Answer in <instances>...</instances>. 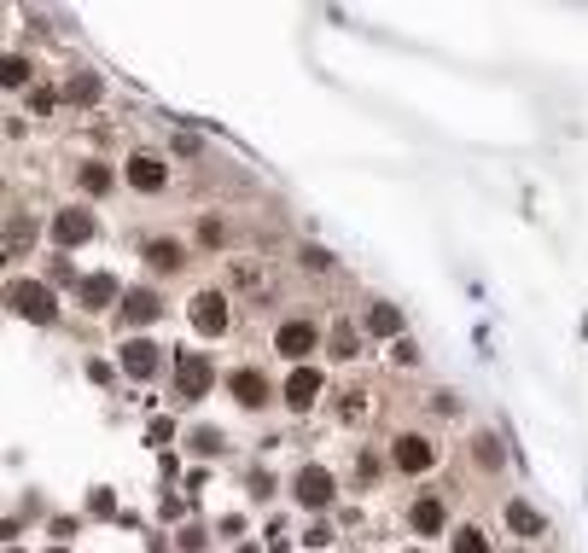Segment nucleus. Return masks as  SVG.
<instances>
[{
  "instance_id": "obj_21",
  "label": "nucleus",
  "mask_w": 588,
  "mask_h": 553,
  "mask_svg": "<svg viewBox=\"0 0 588 553\" xmlns=\"http://www.w3.org/2000/svg\"><path fill=\"white\" fill-rule=\"evenodd\" d=\"M454 553H490V541H484V530H472V525H466L461 536H454Z\"/></svg>"
},
{
  "instance_id": "obj_18",
  "label": "nucleus",
  "mask_w": 588,
  "mask_h": 553,
  "mask_svg": "<svg viewBox=\"0 0 588 553\" xmlns=\"http://www.w3.org/2000/svg\"><path fill=\"white\" fill-rule=\"evenodd\" d=\"M146 263H152L157 274H175V268H181V245H175V239H157V245H146Z\"/></svg>"
},
{
  "instance_id": "obj_22",
  "label": "nucleus",
  "mask_w": 588,
  "mask_h": 553,
  "mask_svg": "<svg viewBox=\"0 0 588 553\" xmlns=\"http://www.w3.org/2000/svg\"><path fill=\"white\" fill-rule=\"evenodd\" d=\"M303 268L309 274H332V257H326L321 245H303Z\"/></svg>"
},
{
  "instance_id": "obj_6",
  "label": "nucleus",
  "mask_w": 588,
  "mask_h": 553,
  "mask_svg": "<svg viewBox=\"0 0 588 553\" xmlns=\"http://www.w3.org/2000/svg\"><path fill=\"white\" fill-rule=\"evenodd\" d=\"M315 396H321V373H315V367H297V373L286 379V408L309 414V408H315Z\"/></svg>"
},
{
  "instance_id": "obj_12",
  "label": "nucleus",
  "mask_w": 588,
  "mask_h": 553,
  "mask_svg": "<svg viewBox=\"0 0 588 553\" xmlns=\"http://www.w3.org/2000/svg\"><path fill=\"white\" fill-rule=\"evenodd\" d=\"M117 361H123L128 379H152V373H157V344H146V338H128Z\"/></svg>"
},
{
  "instance_id": "obj_11",
  "label": "nucleus",
  "mask_w": 588,
  "mask_h": 553,
  "mask_svg": "<svg viewBox=\"0 0 588 553\" xmlns=\"http://www.w3.org/2000/svg\"><path fill=\"white\" fill-rule=\"evenodd\" d=\"M227 390H233L239 408H263V402H268V379L256 373V367H239V373L227 379Z\"/></svg>"
},
{
  "instance_id": "obj_19",
  "label": "nucleus",
  "mask_w": 588,
  "mask_h": 553,
  "mask_svg": "<svg viewBox=\"0 0 588 553\" xmlns=\"http://www.w3.org/2000/svg\"><path fill=\"white\" fill-rule=\"evenodd\" d=\"M82 187H88V193H111V169H105V164H82Z\"/></svg>"
},
{
  "instance_id": "obj_24",
  "label": "nucleus",
  "mask_w": 588,
  "mask_h": 553,
  "mask_svg": "<svg viewBox=\"0 0 588 553\" xmlns=\"http://www.w3.org/2000/svg\"><path fill=\"white\" fill-rule=\"evenodd\" d=\"M472 449H477V460H484V466H501V442H495V437H477Z\"/></svg>"
},
{
  "instance_id": "obj_26",
  "label": "nucleus",
  "mask_w": 588,
  "mask_h": 553,
  "mask_svg": "<svg viewBox=\"0 0 588 553\" xmlns=\"http://www.w3.org/2000/svg\"><path fill=\"white\" fill-rule=\"evenodd\" d=\"M18 82H29V65L24 58H6V88H18Z\"/></svg>"
},
{
  "instance_id": "obj_9",
  "label": "nucleus",
  "mask_w": 588,
  "mask_h": 553,
  "mask_svg": "<svg viewBox=\"0 0 588 553\" xmlns=\"http://www.w3.org/2000/svg\"><path fill=\"white\" fill-rule=\"evenodd\" d=\"M391 460H396V466H402V472H425V466H431L437 455H431V442H425L420 431H408V437H396Z\"/></svg>"
},
{
  "instance_id": "obj_8",
  "label": "nucleus",
  "mask_w": 588,
  "mask_h": 553,
  "mask_svg": "<svg viewBox=\"0 0 588 553\" xmlns=\"http://www.w3.org/2000/svg\"><path fill=\"white\" fill-rule=\"evenodd\" d=\"M128 187H141V193H164V180H169V169L157 164V157H146V152H134L128 157Z\"/></svg>"
},
{
  "instance_id": "obj_15",
  "label": "nucleus",
  "mask_w": 588,
  "mask_h": 553,
  "mask_svg": "<svg viewBox=\"0 0 588 553\" xmlns=\"http://www.w3.org/2000/svg\"><path fill=\"white\" fill-rule=\"evenodd\" d=\"M507 525H513V536H542L547 518L531 507V501H507Z\"/></svg>"
},
{
  "instance_id": "obj_5",
  "label": "nucleus",
  "mask_w": 588,
  "mask_h": 553,
  "mask_svg": "<svg viewBox=\"0 0 588 553\" xmlns=\"http://www.w3.org/2000/svg\"><path fill=\"white\" fill-rule=\"evenodd\" d=\"M193 326L198 332H227V297L222 291H198L193 297Z\"/></svg>"
},
{
  "instance_id": "obj_20",
  "label": "nucleus",
  "mask_w": 588,
  "mask_h": 553,
  "mask_svg": "<svg viewBox=\"0 0 588 553\" xmlns=\"http://www.w3.org/2000/svg\"><path fill=\"white\" fill-rule=\"evenodd\" d=\"M355 344H362V338H355V326H338V332H332V361H350Z\"/></svg>"
},
{
  "instance_id": "obj_14",
  "label": "nucleus",
  "mask_w": 588,
  "mask_h": 553,
  "mask_svg": "<svg viewBox=\"0 0 588 553\" xmlns=\"http://www.w3.org/2000/svg\"><path fill=\"white\" fill-rule=\"evenodd\" d=\"M76 297H82V309H94V315H99V309H111L117 303V274H88Z\"/></svg>"
},
{
  "instance_id": "obj_10",
  "label": "nucleus",
  "mask_w": 588,
  "mask_h": 553,
  "mask_svg": "<svg viewBox=\"0 0 588 553\" xmlns=\"http://www.w3.org/2000/svg\"><path fill=\"white\" fill-rule=\"evenodd\" d=\"M408 525L420 530V536H437V530L448 525V507H443V495H420L414 507H408Z\"/></svg>"
},
{
  "instance_id": "obj_3",
  "label": "nucleus",
  "mask_w": 588,
  "mask_h": 553,
  "mask_svg": "<svg viewBox=\"0 0 588 553\" xmlns=\"http://www.w3.org/2000/svg\"><path fill=\"white\" fill-rule=\"evenodd\" d=\"M315 344H321V332H315V320H286V326L274 332V349H280V356H292V361L315 356Z\"/></svg>"
},
{
  "instance_id": "obj_4",
  "label": "nucleus",
  "mask_w": 588,
  "mask_h": 553,
  "mask_svg": "<svg viewBox=\"0 0 588 553\" xmlns=\"http://www.w3.org/2000/svg\"><path fill=\"white\" fill-rule=\"evenodd\" d=\"M292 489H297L303 507H326V501H332V472H326V466H303Z\"/></svg>"
},
{
  "instance_id": "obj_16",
  "label": "nucleus",
  "mask_w": 588,
  "mask_h": 553,
  "mask_svg": "<svg viewBox=\"0 0 588 553\" xmlns=\"http://www.w3.org/2000/svg\"><path fill=\"white\" fill-rule=\"evenodd\" d=\"M367 332H378V338H396V332H402V309L373 303V309H367Z\"/></svg>"
},
{
  "instance_id": "obj_7",
  "label": "nucleus",
  "mask_w": 588,
  "mask_h": 553,
  "mask_svg": "<svg viewBox=\"0 0 588 553\" xmlns=\"http://www.w3.org/2000/svg\"><path fill=\"white\" fill-rule=\"evenodd\" d=\"M53 239L58 245H82V239H94V216H88V210H58L53 216Z\"/></svg>"
},
{
  "instance_id": "obj_1",
  "label": "nucleus",
  "mask_w": 588,
  "mask_h": 553,
  "mask_svg": "<svg viewBox=\"0 0 588 553\" xmlns=\"http://www.w3.org/2000/svg\"><path fill=\"white\" fill-rule=\"evenodd\" d=\"M6 303H12L18 320H35V326L53 320V291H47L42 280H12V286H6Z\"/></svg>"
},
{
  "instance_id": "obj_13",
  "label": "nucleus",
  "mask_w": 588,
  "mask_h": 553,
  "mask_svg": "<svg viewBox=\"0 0 588 553\" xmlns=\"http://www.w3.org/2000/svg\"><path fill=\"white\" fill-rule=\"evenodd\" d=\"M157 309H164V303H157L152 291H123L117 315H123V326H152V320H157Z\"/></svg>"
},
{
  "instance_id": "obj_25",
  "label": "nucleus",
  "mask_w": 588,
  "mask_h": 553,
  "mask_svg": "<svg viewBox=\"0 0 588 553\" xmlns=\"http://www.w3.org/2000/svg\"><path fill=\"white\" fill-rule=\"evenodd\" d=\"M391 361H396V367H414V361H420V349L408 344V338H396V344H391Z\"/></svg>"
},
{
  "instance_id": "obj_2",
  "label": "nucleus",
  "mask_w": 588,
  "mask_h": 553,
  "mask_svg": "<svg viewBox=\"0 0 588 553\" xmlns=\"http://www.w3.org/2000/svg\"><path fill=\"white\" fill-rule=\"evenodd\" d=\"M210 385H216V367H210V356H193V349H187V356H175V390H181L187 402H198Z\"/></svg>"
},
{
  "instance_id": "obj_23",
  "label": "nucleus",
  "mask_w": 588,
  "mask_h": 553,
  "mask_svg": "<svg viewBox=\"0 0 588 553\" xmlns=\"http://www.w3.org/2000/svg\"><path fill=\"white\" fill-rule=\"evenodd\" d=\"M193 449H198V455H216V449H222V431H210V426L193 431Z\"/></svg>"
},
{
  "instance_id": "obj_17",
  "label": "nucleus",
  "mask_w": 588,
  "mask_h": 553,
  "mask_svg": "<svg viewBox=\"0 0 588 553\" xmlns=\"http://www.w3.org/2000/svg\"><path fill=\"white\" fill-rule=\"evenodd\" d=\"M65 99H71V105H94V99H99V76H94V70H76L71 82H65Z\"/></svg>"
}]
</instances>
